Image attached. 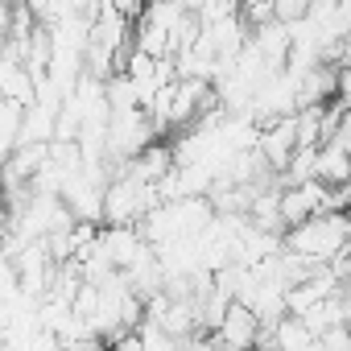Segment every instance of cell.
I'll return each instance as SVG.
<instances>
[{
  "mask_svg": "<svg viewBox=\"0 0 351 351\" xmlns=\"http://www.w3.org/2000/svg\"><path fill=\"white\" fill-rule=\"evenodd\" d=\"M281 252L322 269L347 252V215H314L289 232H281Z\"/></svg>",
  "mask_w": 351,
  "mask_h": 351,
  "instance_id": "6da1fadb",
  "label": "cell"
},
{
  "mask_svg": "<svg viewBox=\"0 0 351 351\" xmlns=\"http://www.w3.org/2000/svg\"><path fill=\"white\" fill-rule=\"evenodd\" d=\"M298 153V128H293V116L285 120H273L256 132V157L265 161L269 173H277L281 178V169L289 165V157Z\"/></svg>",
  "mask_w": 351,
  "mask_h": 351,
  "instance_id": "7a4b0ae2",
  "label": "cell"
},
{
  "mask_svg": "<svg viewBox=\"0 0 351 351\" xmlns=\"http://www.w3.org/2000/svg\"><path fill=\"white\" fill-rule=\"evenodd\" d=\"M132 339H136V347L141 351H178V343H173L161 326H153V322H136V330H132Z\"/></svg>",
  "mask_w": 351,
  "mask_h": 351,
  "instance_id": "3957f363",
  "label": "cell"
},
{
  "mask_svg": "<svg viewBox=\"0 0 351 351\" xmlns=\"http://www.w3.org/2000/svg\"><path fill=\"white\" fill-rule=\"evenodd\" d=\"M318 343H322V351H351V343H347V326L318 335Z\"/></svg>",
  "mask_w": 351,
  "mask_h": 351,
  "instance_id": "277c9868",
  "label": "cell"
}]
</instances>
